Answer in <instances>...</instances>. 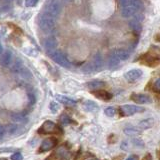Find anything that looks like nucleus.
Segmentation results:
<instances>
[{
	"label": "nucleus",
	"mask_w": 160,
	"mask_h": 160,
	"mask_svg": "<svg viewBox=\"0 0 160 160\" xmlns=\"http://www.w3.org/2000/svg\"><path fill=\"white\" fill-rule=\"evenodd\" d=\"M44 13L56 19L62 11V5L58 0H47L44 4Z\"/></svg>",
	"instance_id": "nucleus-1"
},
{
	"label": "nucleus",
	"mask_w": 160,
	"mask_h": 160,
	"mask_svg": "<svg viewBox=\"0 0 160 160\" xmlns=\"http://www.w3.org/2000/svg\"><path fill=\"white\" fill-rule=\"evenodd\" d=\"M38 25L44 33H50L55 28V19L43 12L38 16Z\"/></svg>",
	"instance_id": "nucleus-2"
},
{
	"label": "nucleus",
	"mask_w": 160,
	"mask_h": 160,
	"mask_svg": "<svg viewBox=\"0 0 160 160\" xmlns=\"http://www.w3.org/2000/svg\"><path fill=\"white\" fill-rule=\"evenodd\" d=\"M103 66V57L100 52L94 54L92 60L89 63H87L85 66H83L82 71L85 73H92L95 71H99Z\"/></svg>",
	"instance_id": "nucleus-3"
},
{
	"label": "nucleus",
	"mask_w": 160,
	"mask_h": 160,
	"mask_svg": "<svg viewBox=\"0 0 160 160\" xmlns=\"http://www.w3.org/2000/svg\"><path fill=\"white\" fill-rule=\"evenodd\" d=\"M49 57L51 58L53 61H55L57 64H59L60 66L65 67V68H70L71 67V63L69 62V60L66 58V56L59 50H52V51L47 52Z\"/></svg>",
	"instance_id": "nucleus-4"
},
{
	"label": "nucleus",
	"mask_w": 160,
	"mask_h": 160,
	"mask_svg": "<svg viewBox=\"0 0 160 160\" xmlns=\"http://www.w3.org/2000/svg\"><path fill=\"white\" fill-rule=\"evenodd\" d=\"M38 132L41 134H49V133H62V129L58 125H56L54 122L47 120L45 121L41 127L38 129Z\"/></svg>",
	"instance_id": "nucleus-5"
},
{
	"label": "nucleus",
	"mask_w": 160,
	"mask_h": 160,
	"mask_svg": "<svg viewBox=\"0 0 160 160\" xmlns=\"http://www.w3.org/2000/svg\"><path fill=\"white\" fill-rule=\"evenodd\" d=\"M144 109L140 106H136V105H122V106L119 107V113L121 116H131V115L135 113H140L143 112Z\"/></svg>",
	"instance_id": "nucleus-6"
},
{
	"label": "nucleus",
	"mask_w": 160,
	"mask_h": 160,
	"mask_svg": "<svg viewBox=\"0 0 160 160\" xmlns=\"http://www.w3.org/2000/svg\"><path fill=\"white\" fill-rule=\"evenodd\" d=\"M56 144H57V139L55 137H49V138L44 139L41 143V145H40L38 152L39 153L46 152V151H48V150L54 148Z\"/></svg>",
	"instance_id": "nucleus-7"
},
{
	"label": "nucleus",
	"mask_w": 160,
	"mask_h": 160,
	"mask_svg": "<svg viewBox=\"0 0 160 160\" xmlns=\"http://www.w3.org/2000/svg\"><path fill=\"white\" fill-rule=\"evenodd\" d=\"M131 100H133L134 102L139 103V104H149L152 102L151 97L147 94H141V93H133L130 96Z\"/></svg>",
	"instance_id": "nucleus-8"
},
{
	"label": "nucleus",
	"mask_w": 160,
	"mask_h": 160,
	"mask_svg": "<svg viewBox=\"0 0 160 160\" xmlns=\"http://www.w3.org/2000/svg\"><path fill=\"white\" fill-rule=\"evenodd\" d=\"M46 160H69V154L63 147H60Z\"/></svg>",
	"instance_id": "nucleus-9"
},
{
	"label": "nucleus",
	"mask_w": 160,
	"mask_h": 160,
	"mask_svg": "<svg viewBox=\"0 0 160 160\" xmlns=\"http://www.w3.org/2000/svg\"><path fill=\"white\" fill-rule=\"evenodd\" d=\"M142 58V63L147 65L148 67H155L160 64V57L153 56V55H150L149 53L145 54Z\"/></svg>",
	"instance_id": "nucleus-10"
},
{
	"label": "nucleus",
	"mask_w": 160,
	"mask_h": 160,
	"mask_svg": "<svg viewBox=\"0 0 160 160\" xmlns=\"http://www.w3.org/2000/svg\"><path fill=\"white\" fill-rule=\"evenodd\" d=\"M142 70L140 69H131L129 70V71H127L126 73L124 74V77L125 79L127 80V81L129 82H134L136 81V80H138L140 77L142 76Z\"/></svg>",
	"instance_id": "nucleus-11"
},
{
	"label": "nucleus",
	"mask_w": 160,
	"mask_h": 160,
	"mask_svg": "<svg viewBox=\"0 0 160 160\" xmlns=\"http://www.w3.org/2000/svg\"><path fill=\"white\" fill-rule=\"evenodd\" d=\"M138 12H139V10L131 3V1H130V4L126 5V6H124V7H122V10H121L122 16L125 17V18L132 17V16H134L135 14H137Z\"/></svg>",
	"instance_id": "nucleus-12"
},
{
	"label": "nucleus",
	"mask_w": 160,
	"mask_h": 160,
	"mask_svg": "<svg viewBox=\"0 0 160 160\" xmlns=\"http://www.w3.org/2000/svg\"><path fill=\"white\" fill-rule=\"evenodd\" d=\"M43 46L45 50H46V52L52 51V50H55L57 47V40L54 37H48L44 40Z\"/></svg>",
	"instance_id": "nucleus-13"
},
{
	"label": "nucleus",
	"mask_w": 160,
	"mask_h": 160,
	"mask_svg": "<svg viewBox=\"0 0 160 160\" xmlns=\"http://www.w3.org/2000/svg\"><path fill=\"white\" fill-rule=\"evenodd\" d=\"M92 94L94 95L95 97H97L98 99L104 100V101H108V100H110L112 98L111 93H109V92L106 91V90H102V89L95 90V91L92 92Z\"/></svg>",
	"instance_id": "nucleus-14"
},
{
	"label": "nucleus",
	"mask_w": 160,
	"mask_h": 160,
	"mask_svg": "<svg viewBox=\"0 0 160 160\" xmlns=\"http://www.w3.org/2000/svg\"><path fill=\"white\" fill-rule=\"evenodd\" d=\"M12 59H13V55L12 52L10 50H6L5 52H3L1 54V64L2 66L4 67H7L9 66L10 64L12 62Z\"/></svg>",
	"instance_id": "nucleus-15"
},
{
	"label": "nucleus",
	"mask_w": 160,
	"mask_h": 160,
	"mask_svg": "<svg viewBox=\"0 0 160 160\" xmlns=\"http://www.w3.org/2000/svg\"><path fill=\"white\" fill-rule=\"evenodd\" d=\"M112 54H114L115 56H116L120 61H125V60H127L130 56V53L128 51L124 49H116V50H113L112 51Z\"/></svg>",
	"instance_id": "nucleus-16"
},
{
	"label": "nucleus",
	"mask_w": 160,
	"mask_h": 160,
	"mask_svg": "<svg viewBox=\"0 0 160 160\" xmlns=\"http://www.w3.org/2000/svg\"><path fill=\"white\" fill-rule=\"evenodd\" d=\"M11 120L15 124H25L27 123L28 118L22 113H14L11 115Z\"/></svg>",
	"instance_id": "nucleus-17"
},
{
	"label": "nucleus",
	"mask_w": 160,
	"mask_h": 160,
	"mask_svg": "<svg viewBox=\"0 0 160 160\" xmlns=\"http://www.w3.org/2000/svg\"><path fill=\"white\" fill-rule=\"evenodd\" d=\"M55 98H56L58 101H60L61 103L65 104V105H70V106H73V105H76L77 101L74 99H71L67 96H64V95H60V94H56L55 95Z\"/></svg>",
	"instance_id": "nucleus-18"
},
{
	"label": "nucleus",
	"mask_w": 160,
	"mask_h": 160,
	"mask_svg": "<svg viewBox=\"0 0 160 160\" xmlns=\"http://www.w3.org/2000/svg\"><path fill=\"white\" fill-rule=\"evenodd\" d=\"M129 27L134 33H136V34H138L142 29L141 22L138 21V20L135 19V18H133L132 20H130V21H129Z\"/></svg>",
	"instance_id": "nucleus-19"
},
{
	"label": "nucleus",
	"mask_w": 160,
	"mask_h": 160,
	"mask_svg": "<svg viewBox=\"0 0 160 160\" xmlns=\"http://www.w3.org/2000/svg\"><path fill=\"white\" fill-rule=\"evenodd\" d=\"M83 107L85 110H87V111H96V110L99 109V106L97 105V103H95L94 101H91V100H86V101H84Z\"/></svg>",
	"instance_id": "nucleus-20"
},
{
	"label": "nucleus",
	"mask_w": 160,
	"mask_h": 160,
	"mask_svg": "<svg viewBox=\"0 0 160 160\" xmlns=\"http://www.w3.org/2000/svg\"><path fill=\"white\" fill-rule=\"evenodd\" d=\"M104 85L105 83L103 81H100V80H92V81L87 83V87L92 90H99L100 88H102Z\"/></svg>",
	"instance_id": "nucleus-21"
},
{
	"label": "nucleus",
	"mask_w": 160,
	"mask_h": 160,
	"mask_svg": "<svg viewBox=\"0 0 160 160\" xmlns=\"http://www.w3.org/2000/svg\"><path fill=\"white\" fill-rule=\"evenodd\" d=\"M23 67H24L23 62L19 58H16V60L14 61L12 67H11V70H12V72H14V73H19L20 70H21Z\"/></svg>",
	"instance_id": "nucleus-22"
},
{
	"label": "nucleus",
	"mask_w": 160,
	"mask_h": 160,
	"mask_svg": "<svg viewBox=\"0 0 160 160\" xmlns=\"http://www.w3.org/2000/svg\"><path fill=\"white\" fill-rule=\"evenodd\" d=\"M120 63V60L115 56L114 54H110V56L108 58V67L109 68H114V67H116L117 65Z\"/></svg>",
	"instance_id": "nucleus-23"
},
{
	"label": "nucleus",
	"mask_w": 160,
	"mask_h": 160,
	"mask_svg": "<svg viewBox=\"0 0 160 160\" xmlns=\"http://www.w3.org/2000/svg\"><path fill=\"white\" fill-rule=\"evenodd\" d=\"M152 124H153V119L148 118V119H145V120H143V121L140 122L139 126L141 128H143V129H147L149 127H151Z\"/></svg>",
	"instance_id": "nucleus-24"
},
{
	"label": "nucleus",
	"mask_w": 160,
	"mask_h": 160,
	"mask_svg": "<svg viewBox=\"0 0 160 160\" xmlns=\"http://www.w3.org/2000/svg\"><path fill=\"white\" fill-rule=\"evenodd\" d=\"M18 74H20L25 79H30V78L32 77V74L30 73V71H29V70L26 67H23L21 70H20V72Z\"/></svg>",
	"instance_id": "nucleus-25"
},
{
	"label": "nucleus",
	"mask_w": 160,
	"mask_h": 160,
	"mask_svg": "<svg viewBox=\"0 0 160 160\" xmlns=\"http://www.w3.org/2000/svg\"><path fill=\"white\" fill-rule=\"evenodd\" d=\"M124 133L129 135V136H132V135H136L140 133V130L134 128V127H129V128H125L124 129Z\"/></svg>",
	"instance_id": "nucleus-26"
},
{
	"label": "nucleus",
	"mask_w": 160,
	"mask_h": 160,
	"mask_svg": "<svg viewBox=\"0 0 160 160\" xmlns=\"http://www.w3.org/2000/svg\"><path fill=\"white\" fill-rule=\"evenodd\" d=\"M130 1H131V3L139 10V11H141V10L144 8L143 2L141 1V0H130Z\"/></svg>",
	"instance_id": "nucleus-27"
},
{
	"label": "nucleus",
	"mask_w": 160,
	"mask_h": 160,
	"mask_svg": "<svg viewBox=\"0 0 160 160\" xmlns=\"http://www.w3.org/2000/svg\"><path fill=\"white\" fill-rule=\"evenodd\" d=\"M60 122H61L63 125H66V124H70L72 123V119L70 118L68 115H62L61 117H60Z\"/></svg>",
	"instance_id": "nucleus-28"
},
{
	"label": "nucleus",
	"mask_w": 160,
	"mask_h": 160,
	"mask_svg": "<svg viewBox=\"0 0 160 160\" xmlns=\"http://www.w3.org/2000/svg\"><path fill=\"white\" fill-rule=\"evenodd\" d=\"M105 114L107 115V116L109 117H113L115 114H116V109H115L114 107H107L106 109H105Z\"/></svg>",
	"instance_id": "nucleus-29"
},
{
	"label": "nucleus",
	"mask_w": 160,
	"mask_h": 160,
	"mask_svg": "<svg viewBox=\"0 0 160 160\" xmlns=\"http://www.w3.org/2000/svg\"><path fill=\"white\" fill-rule=\"evenodd\" d=\"M17 130V125L15 124H10L8 126H6V132H8L9 134H14Z\"/></svg>",
	"instance_id": "nucleus-30"
},
{
	"label": "nucleus",
	"mask_w": 160,
	"mask_h": 160,
	"mask_svg": "<svg viewBox=\"0 0 160 160\" xmlns=\"http://www.w3.org/2000/svg\"><path fill=\"white\" fill-rule=\"evenodd\" d=\"M49 108H50V110H51L52 113H56L58 111V109H59V105L55 101H52V102H50Z\"/></svg>",
	"instance_id": "nucleus-31"
},
{
	"label": "nucleus",
	"mask_w": 160,
	"mask_h": 160,
	"mask_svg": "<svg viewBox=\"0 0 160 160\" xmlns=\"http://www.w3.org/2000/svg\"><path fill=\"white\" fill-rule=\"evenodd\" d=\"M38 0H25V5L27 7H34L37 4Z\"/></svg>",
	"instance_id": "nucleus-32"
},
{
	"label": "nucleus",
	"mask_w": 160,
	"mask_h": 160,
	"mask_svg": "<svg viewBox=\"0 0 160 160\" xmlns=\"http://www.w3.org/2000/svg\"><path fill=\"white\" fill-rule=\"evenodd\" d=\"M28 100H29V104H34L36 98H35V94L33 92H28Z\"/></svg>",
	"instance_id": "nucleus-33"
},
{
	"label": "nucleus",
	"mask_w": 160,
	"mask_h": 160,
	"mask_svg": "<svg viewBox=\"0 0 160 160\" xmlns=\"http://www.w3.org/2000/svg\"><path fill=\"white\" fill-rule=\"evenodd\" d=\"M22 159H23V156H22V154L20 152L14 153L11 156V160H22Z\"/></svg>",
	"instance_id": "nucleus-34"
},
{
	"label": "nucleus",
	"mask_w": 160,
	"mask_h": 160,
	"mask_svg": "<svg viewBox=\"0 0 160 160\" xmlns=\"http://www.w3.org/2000/svg\"><path fill=\"white\" fill-rule=\"evenodd\" d=\"M153 88L155 91H158L160 92V78H158L156 81L154 82V85H153Z\"/></svg>",
	"instance_id": "nucleus-35"
},
{
	"label": "nucleus",
	"mask_w": 160,
	"mask_h": 160,
	"mask_svg": "<svg viewBox=\"0 0 160 160\" xmlns=\"http://www.w3.org/2000/svg\"><path fill=\"white\" fill-rule=\"evenodd\" d=\"M119 2H120V5H121L122 7H124V6H126V5L130 4V0H119Z\"/></svg>",
	"instance_id": "nucleus-36"
},
{
	"label": "nucleus",
	"mask_w": 160,
	"mask_h": 160,
	"mask_svg": "<svg viewBox=\"0 0 160 160\" xmlns=\"http://www.w3.org/2000/svg\"><path fill=\"white\" fill-rule=\"evenodd\" d=\"M0 128H1V133H0V135H1V138H3L4 134H5V133H7V132H6V127H5L4 125H1V127H0Z\"/></svg>",
	"instance_id": "nucleus-37"
},
{
	"label": "nucleus",
	"mask_w": 160,
	"mask_h": 160,
	"mask_svg": "<svg viewBox=\"0 0 160 160\" xmlns=\"http://www.w3.org/2000/svg\"><path fill=\"white\" fill-rule=\"evenodd\" d=\"M126 160H138V156H136V155H131V156H129Z\"/></svg>",
	"instance_id": "nucleus-38"
},
{
	"label": "nucleus",
	"mask_w": 160,
	"mask_h": 160,
	"mask_svg": "<svg viewBox=\"0 0 160 160\" xmlns=\"http://www.w3.org/2000/svg\"><path fill=\"white\" fill-rule=\"evenodd\" d=\"M63 1H70V0H63Z\"/></svg>",
	"instance_id": "nucleus-39"
},
{
	"label": "nucleus",
	"mask_w": 160,
	"mask_h": 160,
	"mask_svg": "<svg viewBox=\"0 0 160 160\" xmlns=\"http://www.w3.org/2000/svg\"><path fill=\"white\" fill-rule=\"evenodd\" d=\"M92 160H96V159H92Z\"/></svg>",
	"instance_id": "nucleus-40"
}]
</instances>
